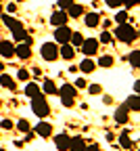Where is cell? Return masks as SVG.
<instances>
[{
	"label": "cell",
	"mask_w": 140,
	"mask_h": 151,
	"mask_svg": "<svg viewBox=\"0 0 140 151\" xmlns=\"http://www.w3.org/2000/svg\"><path fill=\"white\" fill-rule=\"evenodd\" d=\"M126 107L132 111H140V94H132L126 99Z\"/></svg>",
	"instance_id": "15"
},
{
	"label": "cell",
	"mask_w": 140,
	"mask_h": 151,
	"mask_svg": "<svg viewBox=\"0 0 140 151\" xmlns=\"http://www.w3.org/2000/svg\"><path fill=\"white\" fill-rule=\"evenodd\" d=\"M94 2H98V0H94Z\"/></svg>",
	"instance_id": "48"
},
{
	"label": "cell",
	"mask_w": 140,
	"mask_h": 151,
	"mask_svg": "<svg viewBox=\"0 0 140 151\" xmlns=\"http://www.w3.org/2000/svg\"><path fill=\"white\" fill-rule=\"evenodd\" d=\"M0 151H6V149H0Z\"/></svg>",
	"instance_id": "45"
},
{
	"label": "cell",
	"mask_w": 140,
	"mask_h": 151,
	"mask_svg": "<svg viewBox=\"0 0 140 151\" xmlns=\"http://www.w3.org/2000/svg\"><path fill=\"white\" fill-rule=\"evenodd\" d=\"M65 13H67V17H73V19H75V17H82V15H84V6L73 2V4H71V6L65 11Z\"/></svg>",
	"instance_id": "19"
},
{
	"label": "cell",
	"mask_w": 140,
	"mask_h": 151,
	"mask_svg": "<svg viewBox=\"0 0 140 151\" xmlns=\"http://www.w3.org/2000/svg\"><path fill=\"white\" fill-rule=\"evenodd\" d=\"M71 29L67 27V25H61V27H56L54 29V42H59V44H69V40H71Z\"/></svg>",
	"instance_id": "4"
},
{
	"label": "cell",
	"mask_w": 140,
	"mask_h": 151,
	"mask_svg": "<svg viewBox=\"0 0 140 151\" xmlns=\"http://www.w3.org/2000/svg\"><path fill=\"white\" fill-rule=\"evenodd\" d=\"M138 38H140V32H138Z\"/></svg>",
	"instance_id": "46"
},
{
	"label": "cell",
	"mask_w": 140,
	"mask_h": 151,
	"mask_svg": "<svg viewBox=\"0 0 140 151\" xmlns=\"http://www.w3.org/2000/svg\"><path fill=\"white\" fill-rule=\"evenodd\" d=\"M17 78H19V80H23V82L29 80V71H27V69H19V71H17Z\"/></svg>",
	"instance_id": "33"
},
{
	"label": "cell",
	"mask_w": 140,
	"mask_h": 151,
	"mask_svg": "<svg viewBox=\"0 0 140 151\" xmlns=\"http://www.w3.org/2000/svg\"><path fill=\"white\" fill-rule=\"evenodd\" d=\"M0 86H4V88H15V80L11 78V76H6V73H2L0 76Z\"/></svg>",
	"instance_id": "23"
},
{
	"label": "cell",
	"mask_w": 140,
	"mask_h": 151,
	"mask_svg": "<svg viewBox=\"0 0 140 151\" xmlns=\"http://www.w3.org/2000/svg\"><path fill=\"white\" fill-rule=\"evenodd\" d=\"M111 40H113V36H111L107 29L101 34V38H98V42H103V44H111Z\"/></svg>",
	"instance_id": "29"
},
{
	"label": "cell",
	"mask_w": 140,
	"mask_h": 151,
	"mask_svg": "<svg viewBox=\"0 0 140 151\" xmlns=\"http://www.w3.org/2000/svg\"><path fill=\"white\" fill-rule=\"evenodd\" d=\"M25 94L29 99H36V97H40V94H42V90H40V86L36 84V82H29L27 86H25Z\"/></svg>",
	"instance_id": "18"
},
{
	"label": "cell",
	"mask_w": 140,
	"mask_h": 151,
	"mask_svg": "<svg viewBox=\"0 0 140 151\" xmlns=\"http://www.w3.org/2000/svg\"><path fill=\"white\" fill-rule=\"evenodd\" d=\"M98 21H101V15H98V13H86V17H84L86 27H96Z\"/></svg>",
	"instance_id": "14"
},
{
	"label": "cell",
	"mask_w": 140,
	"mask_h": 151,
	"mask_svg": "<svg viewBox=\"0 0 140 151\" xmlns=\"http://www.w3.org/2000/svg\"><path fill=\"white\" fill-rule=\"evenodd\" d=\"M17 2H25V0H17Z\"/></svg>",
	"instance_id": "43"
},
{
	"label": "cell",
	"mask_w": 140,
	"mask_h": 151,
	"mask_svg": "<svg viewBox=\"0 0 140 151\" xmlns=\"http://www.w3.org/2000/svg\"><path fill=\"white\" fill-rule=\"evenodd\" d=\"M34 76H36V78H40V76H42V69H40V67H34Z\"/></svg>",
	"instance_id": "42"
},
{
	"label": "cell",
	"mask_w": 140,
	"mask_h": 151,
	"mask_svg": "<svg viewBox=\"0 0 140 151\" xmlns=\"http://www.w3.org/2000/svg\"><path fill=\"white\" fill-rule=\"evenodd\" d=\"M6 11H9V13H17V2H11V4L6 6Z\"/></svg>",
	"instance_id": "40"
},
{
	"label": "cell",
	"mask_w": 140,
	"mask_h": 151,
	"mask_svg": "<svg viewBox=\"0 0 140 151\" xmlns=\"http://www.w3.org/2000/svg\"><path fill=\"white\" fill-rule=\"evenodd\" d=\"M94 67H96V63H94L92 59H84L82 63H79V69H82L84 73H92V71H94Z\"/></svg>",
	"instance_id": "20"
},
{
	"label": "cell",
	"mask_w": 140,
	"mask_h": 151,
	"mask_svg": "<svg viewBox=\"0 0 140 151\" xmlns=\"http://www.w3.org/2000/svg\"><path fill=\"white\" fill-rule=\"evenodd\" d=\"M75 90H77V88H75L73 84H63L61 88H59V94H61V97H71V99H75V94H77Z\"/></svg>",
	"instance_id": "16"
},
{
	"label": "cell",
	"mask_w": 140,
	"mask_h": 151,
	"mask_svg": "<svg viewBox=\"0 0 140 151\" xmlns=\"http://www.w3.org/2000/svg\"><path fill=\"white\" fill-rule=\"evenodd\" d=\"M40 55H42V59H46V61H56L59 46H56L54 42H44L42 48H40Z\"/></svg>",
	"instance_id": "3"
},
{
	"label": "cell",
	"mask_w": 140,
	"mask_h": 151,
	"mask_svg": "<svg viewBox=\"0 0 140 151\" xmlns=\"http://www.w3.org/2000/svg\"><path fill=\"white\" fill-rule=\"evenodd\" d=\"M0 55H2V59H11V57H15V46L13 42H0Z\"/></svg>",
	"instance_id": "11"
},
{
	"label": "cell",
	"mask_w": 140,
	"mask_h": 151,
	"mask_svg": "<svg viewBox=\"0 0 140 151\" xmlns=\"http://www.w3.org/2000/svg\"><path fill=\"white\" fill-rule=\"evenodd\" d=\"M71 4H73V0H59V6H61V11H67Z\"/></svg>",
	"instance_id": "34"
},
{
	"label": "cell",
	"mask_w": 140,
	"mask_h": 151,
	"mask_svg": "<svg viewBox=\"0 0 140 151\" xmlns=\"http://www.w3.org/2000/svg\"><path fill=\"white\" fill-rule=\"evenodd\" d=\"M0 13H2V6H0Z\"/></svg>",
	"instance_id": "44"
},
{
	"label": "cell",
	"mask_w": 140,
	"mask_h": 151,
	"mask_svg": "<svg viewBox=\"0 0 140 151\" xmlns=\"http://www.w3.org/2000/svg\"><path fill=\"white\" fill-rule=\"evenodd\" d=\"M69 141H71V139H69V134H65V132L54 137V145H56L59 151H69Z\"/></svg>",
	"instance_id": "7"
},
{
	"label": "cell",
	"mask_w": 140,
	"mask_h": 151,
	"mask_svg": "<svg viewBox=\"0 0 140 151\" xmlns=\"http://www.w3.org/2000/svg\"><path fill=\"white\" fill-rule=\"evenodd\" d=\"M17 128L21 130V132H29V128H31V126H29V122H27V120H23V118H21V120L17 122Z\"/></svg>",
	"instance_id": "28"
},
{
	"label": "cell",
	"mask_w": 140,
	"mask_h": 151,
	"mask_svg": "<svg viewBox=\"0 0 140 151\" xmlns=\"http://www.w3.org/2000/svg\"><path fill=\"white\" fill-rule=\"evenodd\" d=\"M67 19H69V17H67V13H65V11H56V13H52V15H50V23H52V25H56V27H61V25H65V23H67Z\"/></svg>",
	"instance_id": "6"
},
{
	"label": "cell",
	"mask_w": 140,
	"mask_h": 151,
	"mask_svg": "<svg viewBox=\"0 0 140 151\" xmlns=\"http://www.w3.org/2000/svg\"><path fill=\"white\" fill-rule=\"evenodd\" d=\"M88 90H90V94H101V92H103V86H101V84H90Z\"/></svg>",
	"instance_id": "31"
},
{
	"label": "cell",
	"mask_w": 140,
	"mask_h": 151,
	"mask_svg": "<svg viewBox=\"0 0 140 151\" xmlns=\"http://www.w3.org/2000/svg\"><path fill=\"white\" fill-rule=\"evenodd\" d=\"M119 145H121L124 149H132V141L128 137V132H121V134H119Z\"/></svg>",
	"instance_id": "25"
},
{
	"label": "cell",
	"mask_w": 140,
	"mask_h": 151,
	"mask_svg": "<svg viewBox=\"0 0 140 151\" xmlns=\"http://www.w3.org/2000/svg\"><path fill=\"white\" fill-rule=\"evenodd\" d=\"M138 2H140V0H124V4H126L128 9H132V6H136Z\"/></svg>",
	"instance_id": "37"
},
{
	"label": "cell",
	"mask_w": 140,
	"mask_h": 151,
	"mask_svg": "<svg viewBox=\"0 0 140 151\" xmlns=\"http://www.w3.org/2000/svg\"><path fill=\"white\" fill-rule=\"evenodd\" d=\"M2 23H6L9 29H15V27L19 25V21H17V19H13L11 15H2Z\"/></svg>",
	"instance_id": "26"
},
{
	"label": "cell",
	"mask_w": 140,
	"mask_h": 151,
	"mask_svg": "<svg viewBox=\"0 0 140 151\" xmlns=\"http://www.w3.org/2000/svg\"><path fill=\"white\" fill-rule=\"evenodd\" d=\"M82 50H84L86 57L96 55V52H98V40H96V38H86L84 44H82Z\"/></svg>",
	"instance_id": "5"
},
{
	"label": "cell",
	"mask_w": 140,
	"mask_h": 151,
	"mask_svg": "<svg viewBox=\"0 0 140 151\" xmlns=\"http://www.w3.org/2000/svg\"><path fill=\"white\" fill-rule=\"evenodd\" d=\"M115 38L119 42H124V44H130V42H134V38H136V29L130 23H119L117 29H115Z\"/></svg>",
	"instance_id": "1"
},
{
	"label": "cell",
	"mask_w": 140,
	"mask_h": 151,
	"mask_svg": "<svg viewBox=\"0 0 140 151\" xmlns=\"http://www.w3.org/2000/svg\"><path fill=\"white\" fill-rule=\"evenodd\" d=\"M128 61H130L132 67H138L140 69V50H132L130 57H128Z\"/></svg>",
	"instance_id": "22"
},
{
	"label": "cell",
	"mask_w": 140,
	"mask_h": 151,
	"mask_svg": "<svg viewBox=\"0 0 140 151\" xmlns=\"http://www.w3.org/2000/svg\"><path fill=\"white\" fill-rule=\"evenodd\" d=\"M61 101H63L65 107H71V105H73V99H71V97H61Z\"/></svg>",
	"instance_id": "36"
},
{
	"label": "cell",
	"mask_w": 140,
	"mask_h": 151,
	"mask_svg": "<svg viewBox=\"0 0 140 151\" xmlns=\"http://www.w3.org/2000/svg\"><path fill=\"white\" fill-rule=\"evenodd\" d=\"M128 111H130V109H128L126 105L117 107V109H115V113H113V120H115L117 124H126V122H128Z\"/></svg>",
	"instance_id": "10"
},
{
	"label": "cell",
	"mask_w": 140,
	"mask_h": 151,
	"mask_svg": "<svg viewBox=\"0 0 140 151\" xmlns=\"http://www.w3.org/2000/svg\"><path fill=\"white\" fill-rule=\"evenodd\" d=\"M0 105H2V101H0Z\"/></svg>",
	"instance_id": "47"
},
{
	"label": "cell",
	"mask_w": 140,
	"mask_h": 151,
	"mask_svg": "<svg viewBox=\"0 0 140 151\" xmlns=\"http://www.w3.org/2000/svg\"><path fill=\"white\" fill-rule=\"evenodd\" d=\"M105 2H107L111 9H119V6H124V0H105Z\"/></svg>",
	"instance_id": "32"
},
{
	"label": "cell",
	"mask_w": 140,
	"mask_h": 151,
	"mask_svg": "<svg viewBox=\"0 0 140 151\" xmlns=\"http://www.w3.org/2000/svg\"><path fill=\"white\" fill-rule=\"evenodd\" d=\"M86 149V141L82 137H73L69 141V151H84Z\"/></svg>",
	"instance_id": "12"
},
{
	"label": "cell",
	"mask_w": 140,
	"mask_h": 151,
	"mask_svg": "<svg viewBox=\"0 0 140 151\" xmlns=\"http://www.w3.org/2000/svg\"><path fill=\"white\" fill-rule=\"evenodd\" d=\"M0 126H2V130H13V128H15V124H13L11 120H2V122H0Z\"/></svg>",
	"instance_id": "35"
},
{
	"label": "cell",
	"mask_w": 140,
	"mask_h": 151,
	"mask_svg": "<svg viewBox=\"0 0 140 151\" xmlns=\"http://www.w3.org/2000/svg\"><path fill=\"white\" fill-rule=\"evenodd\" d=\"M59 55L63 57V59H67V61H71L73 57H75V50H73V46L71 44H63L61 48H59Z\"/></svg>",
	"instance_id": "17"
},
{
	"label": "cell",
	"mask_w": 140,
	"mask_h": 151,
	"mask_svg": "<svg viewBox=\"0 0 140 151\" xmlns=\"http://www.w3.org/2000/svg\"><path fill=\"white\" fill-rule=\"evenodd\" d=\"M15 55L19 59H29L31 57V46L25 44V42H19V46H15Z\"/></svg>",
	"instance_id": "9"
},
{
	"label": "cell",
	"mask_w": 140,
	"mask_h": 151,
	"mask_svg": "<svg viewBox=\"0 0 140 151\" xmlns=\"http://www.w3.org/2000/svg\"><path fill=\"white\" fill-rule=\"evenodd\" d=\"M11 32H13V40H15V42H25V38H27V32L23 29V25H21V23H19L15 29H11Z\"/></svg>",
	"instance_id": "13"
},
{
	"label": "cell",
	"mask_w": 140,
	"mask_h": 151,
	"mask_svg": "<svg viewBox=\"0 0 140 151\" xmlns=\"http://www.w3.org/2000/svg\"><path fill=\"white\" fill-rule=\"evenodd\" d=\"M84 151H101V149H98V145L96 143H92V145H86V149Z\"/></svg>",
	"instance_id": "39"
},
{
	"label": "cell",
	"mask_w": 140,
	"mask_h": 151,
	"mask_svg": "<svg viewBox=\"0 0 140 151\" xmlns=\"http://www.w3.org/2000/svg\"><path fill=\"white\" fill-rule=\"evenodd\" d=\"M98 65L101 67H113V57L111 55H103L101 59H98Z\"/></svg>",
	"instance_id": "27"
},
{
	"label": "cell",
	"mask_w": 140,
	"mask_h": 151,
	"mask_svg": "<svg viewBox=\"0 0 140 151\" xmlns=\"http://www.w3.org/2000/svg\"><path fill=\"white\" fill-rule=\"evenodd\" d=\"M31 111L36 113L38 118H46L48 113H50V107H48V103H46V99H44V94H40V97L31 99Z\"/></svg>",
	"instance_id": "2"
},
{
	"label": "cell",
	"mask_w": 140,
	"mask_h": 151,
	"mask_svg": "<svg viewBox=\"0 0 140 151\" xmlns=\"http://www.w3.org/2000/svg\"><path fill=\"white\" fill-rule=\"evenodd\" d=\"M69 44H71V46H82V44H84V36L79 34V32H73V34H71Z\"/></svg>",
	"instance_id": "24"
},
{
	"label": "cell",
	"mask_w": 140,
	"mask_h": 151,
	"mask_svg": "<svg viewBox=\"0 0 140 151\" xmlns=\"http://www.w3.org/2000/svg\"><path fill=\"white\" fill-rule=\"evenodd\" d=\"M42 90H44L46 94H59V88H56V84H54L52 80H46L44 86H42Z\"/></svg>",
	"instance_id": "21"
},
{
	"label": "cell",
	"mask_w": 140,
	"mask_h": 151,
	"mask_svg": "<svg viewBox=\"0 0 140 151\" xmlns=\"http://www.w3.org/2000/svg\"><path fill=\"white\" fill-rule=\"evenodd\" d=\"M115 21H117V23H126V21H128V13H126V11H119V13L115 15Z\"/></svg>",
	"instance_id": "30"
},
{
	"label": "cell",
	"mask_w": 140,
	"mask_h": 151,
	"mask_svg": "<svg viewBox=\"0 0 140 151\" xmlns=\"http://www.w3.org/2000/svg\"><path fill=\"white\" fill-rule=\"evenodd\" d=\"M73 86H75V88H86V80H84V78H79Z\"/></svg>",
	"instance_id": "38"
},
{
	"label": "cell",
	"mask_w": 140,
	"mask_h": 151,
	"mask_svg": "<svg viewBox=\"0 0 140 151\" xmlns=\"http://www.w3.org/2000/svg\"><path fill=\"white\" fill-rule=\"evenodd\" d=\"M36 134H40L42 139H48V137L52 134V124H48V122H40V124H36Z\"/></svg>",
	"instance_id": "8"
},
{
	"label": "cell",
	"mask_w": 140,
	"mask_h": 151,
	"mask_svg": "<svg viewBox=\"0 0 140 151\" xmlns=\"http://www.w3.org/2000/svg\"><path fill=\"white\" fill-rule=\"evenodd\" d=\"M134 92H136V94H140V80H136V82H134Z\"/></svg>",
	"instance_id": "41"
}]
</instances>
